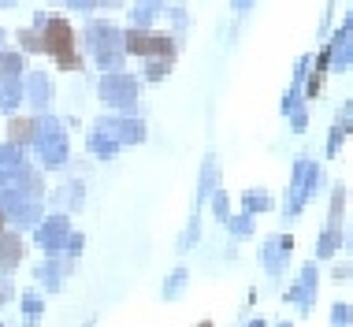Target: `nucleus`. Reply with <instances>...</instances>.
I'll use <instances>...</instances> for the list:
<instances>
[{"mask_svg": "<svg viewBox=\"0 0 353 327\" xmlns=\"http://www.w3.org/2000/svg\"><path fill=\"white\" fill-rule=\"evenodd\" d=\"M41 49L52 56L60 67H82V56H79V37H74V26L68 19H49V26H45L41 34Z\"/></svg>", "mask_w": 353, "mask_h": 327, "instance_id": "nucleus-1", "label": "nucleus"}, {"mask_svg": "<svg viewBox=\"0 0 353 327\" xmlns=\"http://www.w3.org/2000/svg\"><path fill=\"white\" fill-rule=\"evenodd\" d=\"M130 52L141 56H175V45L164 34H130Z\"/></svg>", "mask_w": 353, "mask_h": 327, "instance_id": "nucleus-2", "label": "nucleus"}, {"mask_svg": "<svg viewBox=\"0 0 353 327\" xmlns=\"http://www.w3.org/2000/svg\"><path fill=\"white\" fill-rule=\"evenodd\" d=\"M0 230H4V219H0Z\"/></svg>", "mask_w": 353, "mask_h": 327, "instance_id": "nucleus-3", "label": "nucleus"}]
</instances>
